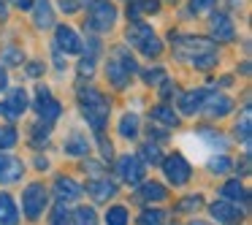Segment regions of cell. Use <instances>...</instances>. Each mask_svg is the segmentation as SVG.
<instances>
[{
	"label": "cell",
	"mask_w": 252,
	"mask_h": 225,
	"mask_svg": "<svg viewBox=\"0 0 252 225\" xmlns=\"http://www.w3.org/2000/svg\"><path fill=\"white\" fill-rule=\"evenodd\" d=\"M163 171H165V176H168V182H171V185H176V187L187 185L190 176H192L190 163H187L185 155H179V152H174L171 158L163 160Z\"/></svg>",
	"instance_id": "obj_7"
},
{
	"label": "cell",
	"mask_w": 252,
	"mask_h": 225,
	"mask_svg": "<svg viewBox=\"0 0 252 225\" xmlns=\"http://www.w3.org/2000/svg\"><path fill=\"white\" fill-rule=\"evenodd\" d=\"M120 133L125 138H136L138 136V117L136 114H125L120 120Z\"/></svg>",
	"instance_id": "obj_26"
},
{
	"label": "cell",
	"mask_w": 252,
	"mask_h": 225,
	"mask_svg": "<svg viewBox=\"0 0 252 225\" xmlns=\"http://www.w3.org/2000/svg\"><path fill=\"white\" fill-rule=\"evenodd\" d=\"M203 206V198L201 195H187L185 201L176 203V212H198Z\"/></svg>",
	"instance_id": "obj_33"
},
{
	"label": "cell",
	"mask_w": 252,
	"mask_h": 225,
	"mask_svg": "<svg viewBox=\"0 0 252 225\" xmlns=\"http://www.w3.org/2000/svg\"><path fill=\"white\" fill-rule=\"evenodd\" d=\"M6 84H8V76L6 71H0V90H6Z\"/></svg>",
	"instance_id": "obj_43"
},
{
	"label": "cell",
	"mask_w": 252,
	"mask_h": 225,
	"mask_svg": "<svg viewBox=\"0 0 252 225\" xmlns=\"http://www.w3.org/2000/svg\"><path fill=\"white\" fill-rule=\"evenodd\" d=\"M65 152L73 155V158H79V155H87L90 152V141L87 136H82L79 130H73L71 136L65 138Z\"/></svg>",
	"instance_id": "obj_22"
},
{
	"label": "cell",
	"mask_w": 252,
	"mask_h": 225,
	"mask_svg": "<svg viewBox=\"0 0 252 225\" xmlns=\"http://www.w3.org/2000/svg\"><path fill=\"white\" fill-rule=\"evenodd\" d=\"M57 46H60L65 55H79V52H82V38H79L71 28L60 25V28H57Z\"/></svg>",
	"instance_id": "obj_16"
},
{
	"label": "cell",
	"mask_w": 252,
	"mask_h": 225,
	"mask_svg": "<svg viewBox=\"0 0 252 225\" xmlns=\"http://www.w3.org/2000/svg\"><path fill=\"white\" fill-rule=\"evenodd\" d=\"M160 8L158 0H130V6H127V19L130 22H138L144 14H155Z\"/></svg>",
	"instance_id": "obj_20"
},
{
	"label": "cell",
	"mask_w": 252,
	"mask_h": 225,
	"mask_svg": "<svg viewBox=\"0 0 252 225\" xmlns=\"http://www.w3.org/2000/svg\"><path fill=\"white\" fill-rule=\"evenodd\" d=\"M222 195H225V201H247V190H244V185H241L239 179L225 182V185H222Z\"/></svg>",
	"instance_id": "obj_23"
},
{
	"label": "cell",
	"mask_w": 252,
	"mask_h": 225,
	"mask_svg": "<svg viewBox=\"0 0 252 225\" xmlns=\"http://www.w3.org/2000/svg\"><path fill=\"white\" fill-rule=\"evenodd\" d=\"M44 206H46V187L41 185V182H33V185L25 187L22 209H25V214H28V220H38L41 212H44Z\"/></svg>",
	"instance_id": "obj_6"
},
{
	"label": "cell",
	"mask_w": 252,
	"mask_h": 225,
	"mask_svg": "<svg viewBox=\"0 0 252 225\" xmlns=\"http://www.w3.org/2000/svg\"><path fill=\"white\" fill-rule=\"evenodd\" d=\"M19 223V212L17 203L8 193H0V225H17Z\"/></svg>",
	"instance_id": "obj_18"
},
{
	"label": "cell",
	"mask_w": 252,
	"mask_h": 225,
	"mask_svg": "<svg viewBox=\"0 0 252 225\" xmlns=\"http://www.w3.org/2000/svg\"><path fill=\"white\" fill-rule=\"evenodd\" d=\"M141 158L147 160V163H152V165H160V163H163L158 144H144V147H141Z\"/></svg>",
	"instance_id": "obj_34"
},
{
	"label": "cell",
	"mask_w": 252,
	"mask_h": 225,
	"mask_svg": "<svg viewBox=\"0 0 252 225\" xmlns=\"http://www.w3.org/2000/svg\"><path fill=\"white\" fill-rule=\"evenodd\" d=\"M17 144V130L14 128H0V149H11Z\"/></svg>",
	"instance_id": "obj_35"
},
{
	"label": "cell",
	"mask_w": 252,
	"mask_h": 225,
	"mask_svg": "<svg viewBox=\"0 0 252 225\" xmlns=\"http://www.w3.org/2000/svg\"><path fill=\"white\" fill-rule=\"evenodd\" d=\"M190 225H209V223H201V220H195V223H190Z\"/></svg>",
	"instance_id": "obj_44"
},
{
	"label": "cell",
	"mask_w": 252,
	"mask_h": 225,
	"mask_svg": "<svg viewBox=\"0 0 252 225\" xmlns=\"http://www.w3.org/2000/svg\"><path fill=\"white\" fill-rule=\"evenodd\" d=\"M46 138H49V125H46V122H44V128L35 125V128H33V138H30V141H33V147L46 144Z\"/></svg>",
	"instance_id": "obj_36"
},
{
	"label": "cell",
	"mask_w": 252,
	"mask_h": 225,
	"mask_svg": "<svg viewBox=\"0 0 252 225\" xmlns=\"http://www.w3.org/2000/svg\"><path fill=\"white\" fill-rule=\"evenodd\" d=\"M117 174H120V179H125L127 185H138V182L144 179L141 158H136V155H122V158L117 160Z\"/></svg>",
	"instance_id": "obj_10"
},
{
	"label": "cell",
	"mask_w": 252,
	"mask_h": 225,
	"mask_svg": "<svg viewBox=\"0 0 252 225\" xmlns=\"http://www.w3.org/2000/svg\"><path fill=\"white\" fill-rule=\"evenodd\" d=\"M25 174V165L14 155H0V185H14Z\"/></svg>",
	"instance_id": "obj_12"
},
{
	"label": "cell",
	"mask_w": 252,
	"mask_h": 225,
	"mask_svg": "<svg viewBox=\"0 0 252 225\" xmlns=\"http://www.w3.org/2000/svg\"><path fill=\"white\" fill-rule=\"evenodd\" d=\"M41 73H44V65H41V63H30L28 65V76H41Z\"/></svg>",
	"instance_id": "obj_41"
},
{
	"label": "cell",
	"mask_w": 252,
	"mask_h": 225,
	"mask_svg": "<svg viewBox=\"0 0 252 225\" xmlns=\"http://www.w3.org/2000/svg\"><path fill=\"white\" fill-rule=\"evenodd\" d=\"M3 60H6L8 65H17V63H22V52H17V49H6V52H3Z\"/></svg>",
	"instance_id": "obj_39"
},
{
	"label": "cell",
	"mask_w": 252,
	"mask_h": 225,
	"mask_svg": "<svg viewBox=\"0 0 252 225\" xmlns=\"http://www.w3.org/2000/svg\"><path fill=\"white\" fill-rule=\"evenodd\" d=\"M35 111H38V117L46 122V125H49V122H55L57 117L63 114L60 103L52 98L49 87H38V90H35Z\"/></svg>",
	"instance_id": "obj_9"
},
{
	"label": "cell",
	"mask_w": 252,
	"mask_h": 225,
	"mask_svg": "<svg viewBox=\"0 0 252 225\" xmlns=\"http://www.w3.org/2000/svg\"><path fill=\"white\" fill-rule=\"evenodd\" d=\"M206 93H209V90H190V93H185V95H182V100H179V109L185 111V114H198V111H203Z\"/></svg>",
	"instance_id": "obj_17"
},
{
	"label": "cell",
	"mask_w": 252,
	"mask_h": 225,
	"mask_svg": "<svg viewBox=\"0 0 252 225\" xmlns=\"http://www.w3.org/2000/svg\"><path fill=\"white\" fill-rule=\"evenodd\" d=\"M114 22H117V8L109 0H93L90 3V28L93 30L106 33V30L114 28Z\"/></svg>",
	"instance_id": "obj_5"
},
{
	"label": "cell",
	"mask_w": 252,
	"mask_h": 225,
	"mask_svg": "<svg viewBox=\"0 0 252 225\" xmlns=\"http://www.w3.org/2000/svg\"><path fill=\"white\" fill-rule=\"evenodd\" d=\"M209 212H212L214 223H222V225H239L244 220V212L233 201H214L209 206Z\"/></svg>",
	"instance_id": "obj_11"
},
{
	"label": "cell",
	"mask_w": 252,
	"mask_h": 225,
	"mask_svg": "<svg viewBox=\"0 0 252 225\" xmlns=\"http://www.w3.org/2000/svg\"><path fill=\"white\" fill-rule=\"evenodd\" d=\"M25 111H28V93L22 87L11 90L6 100H0V117H6V120H19Z\"/></svg>",
	"instance_id": "obj_8"
},
{
	"label": "cell",
	"mask_w": 252,
	"mask_h": 225,
	"mask_svg": "<svg viewBox=\"0 0 252 225\" xmlns=\"http://www.w3.org/2000/svg\"><path fill=\"white\" fill-rule=\"evenodd\" d=\"M174 55L176 60L190 63L198 71H209V68L217 65V49H214L212 41L206 38H192V35H182L174 44Z\"/></svg>",
	"instance_id": "obj_1"
},
{
	"label": "cell",
	"mask_w": 252,
	"mask_h": 225,
	"mask_svg": "<svg viewBox=\"0 0 252 225\" xmlns=\"http://www.w3.org/2000/svg\"><path fill=\"white\" fill-rule=\"evenodd\" d=\"M214 3H217V0H190V8H192L195 14H201V11H209Z\"/></svg>",
	"instance_id": "obj_38"
},
{
	"label": "cell",
	"mask_w": 252,
	"mask_h": 225,
	"mask_svg": "<svg viewBox=\"0 0 252 225\" xmlns=\"http://www.w3.org/2000/svg\"><path fill=\"white\" fill-rule=\"evenodd\" d=\"M49 225H71V212L65 209V203H57V206L52 209Z\"/></svg>",
	"instance_id": "obj_31"
},
{
	"label": "cell",
	"mask_w": 252,
	"mask_h": 225,
	"mask_svg": "<svg viewBox=\"0 0 252 225\" xmlns=\"http://www.w3.org/2000/svg\"><path fill=\"white\" fill-rule=\"evenodd\" d=\"M82 6H87V0H63V3H60V8H63L65 14H73V11H79Z\"/></svg>",
	"instance_id": "obj_37"
},
{
	"label": "cell",
	"mask_w": 252,
	"mask_h": 225,
	"mask_svg": "<svg viewBox=\"0 0 252 225\" xmlns=\"http://www.w3.org/2000/svg\"><path fill=\"white\" fill-rule=\"evenodd\" d=\"M79 106H82L84 120H87L90 125H93V130L100 136L103 128H106V120H109V111H111L109 100H106L95 87H79Z\"/></svg>",
	"instance_id": "obj_2"
},
{
	"label": "cell",
	"mask_w": 252,
	"mask_h": 225,
	"mask_svg": "<svg viewBox=\"0 0 252 225\" xmlns=\"http://www.w3.org/2000/svg\"><path fill=\"white\" fill-rule=\"evenodd\" d=\"M14 6H19V8H30L33 6V3H30V0H11Z\"/></svg>",
	"instance_id": "obj_42"
},
{
	"label": "cell",
	"mask_w": 252,
	"mask_h": 225,
	"mask_svg": "<svg viewBox=\"0 0 252 225\" xmlns=\"http://www.w3.org/2000/svg\"><path fill=\"white\" fill-rule=\"evenodd\" d=\"M152 120L163 122V125H168V128L179 125V117H176L174 109H168V106H155V109H152Z\"/></svg>",
	"instance_id": "obj_25"
},
{
	"label": "cell",
	"mask_w": 252,
	"mask_h": 225,
	"mask_svg": "<svg viewBox=\"0 0 252 225\" xmlns=\"http://www.w3.org/2000/svg\"><path fill=\"white\" fill-rule=\"evenodd\" d=\"M52 22H55L52 6L46 0H38V3H35V25H38V28H52Z\"/></svg>",
	"instance_id": "obj_24"
},
{
	"label": "cell",
	"mask_w": 252,
	"mask_h": 225,
	"mask_svg": "<svg viewBox=\"0 0 252 225\" xmlns=\"http://www.w3.org/2000/svg\"><path fill=\"white\" fill-rule=\"evenodd\" d=\"M106 225H127V209L125 206H111L106 212Z\"/></svg>",
	"instance_id": "obj_27"
},
{
	"label": "cell",
	"mask_w": 252,
	"mask_h": 225,
	"mask_svg": "<svg viewBox=\"0 0 252 225\" xmlns=\"http://www.w3.org/2000/svg\"><path fill=\"white\" fill-rule=\"evenodd\" d=\"M95 209L93 206H82L76 209V214H73V225H95Z\"/></svg>",
	"instance_id": "obj_30"
},
{
	"label": "cell",
	"mask_w": 252,
	"mask_h": 225,
	"mask_svg": "<svg viewBox=\"0 0 252 225\" xmlns=\"http://www.w3.org/2000/svg\"><path fill=\"white\" fill-rule=\"evenodd\" d=\"M87 193L95 198V201H109V198L117 195V185L109 179H95L87 185Z\"/></svg>",
	"instance_id": "obj_19"
},
{
	"label": "cell",
	"mask_w": 252,
	"mask_h": 225,
	"mask_svg": "<svg viewBox=\"0 0 252 225\" xmlns=\"http://www.w3.org/2000/svg\"><path fill=\"white\" fill-rule=\"evenodd\" d=\"M165 195H168V190H165L163 185H158V182H147V185H141V187H138V193H136V198H138V201H144V203L163 201Z\"/></svg>",
	"instance_id": "obj_21"
},
{
	"label": "cell",
	"mask_w": 252,
	"mask_h": 225,
	"mask_svg": "<svg viewBox=\"0 0 252 225\" xmlns=\"http://www.w3.org/2000/svg\"><path fill=\"white\" fill-rule=\"evenodd\" d=\"M209 168H212L214 174H228V171L233 168V163H230L225 155H214V158L209 160Z\"/></svg>",
	"instance_id": "obj_32"
},
{
	"label": "cell",
	"mask_w": 252,
	"mask_h": 225,
	"mask_svg": "<svg viewBox=\"0 0 252 225\" xmlns=\"http://www.w3.org/2000/svg\"><path fill=\"white\" fill-rule=\"evenodd\" d=\"M212 35L217 41H222V44H228V41H233V35H236V28H233V22H230V17L228 14H212Z\"/></svg>",
	"instance_id": "obj_13"
},
{
	"label": "cell",
	"mask_w": 252,
	"mask_h": 225,
	"mask_svg": "<svg viewBox=\"0 0 252 225\" xmlns=\"http://www.w3.org/2000/svg\"><path fill=\"white\" fill-rule=\"evenodd\" d=\"M136 71H138V65H136V60L130 57L127 46H117L114 55L109 57V65H106V79L111 82V87L125 90L127 82H130V76Z\"/></svg>",
	"instance_id": "obj_3"
},
{
	"label": "cell",
	"mask_w": 252,
	"mask_h": 225,
	"mask_svg": "<svg viewBox=\"0 0 252 225\" xmlns=\"http://www.w3.org/2000/svg\"><path fill=\"white\" fill-rule=\"evenodd\" d=\"M250 128H252V122H250V109H244V114H241V122L236 125V136L244 141V147H250Z\"/></svg>",
	"instance_id": "obj_28"
},
{
	"label": "cell",
	"mask_w": 252,
	"mask_h": 225,
	"mask_svg": "<svg viewBox=\"0 0 252 225\" xmlns=\"http://www.w3.org/2000/svg\"><path fill=\"white\" fill-rule=\"evenodd\" d=\"M165 220V212H160V209H147V212H141V217H138V225H163Z\"/></svg>",
	"instance_id": "obj_29"
},
{
	"label": "cell",
	"mask_w": 252,
	"mask_h": 225,
	"mask_svg": "<svg viewBox=\"0 0 252 225\" xmlns=\"http://www.w3.org/2000/svg\"><path fill=\"white\" fill-rule=\"evenodd\" d=\"M203 109H206L212 117H225L230 109H233V100H230L228 95H220V93H206Z\"/></svg>",
	"instance_id": "obj_15"
},
{
	"label": "cell",
	"mask_w": 252,
	"mask_h": 225,
	"mask_svg": "<svg viewBox=\"0 0 252 225\" xmlns=\"http://www.w3.org/2000/svg\"><path fill=\"white\" fill-rule=\"evenodd\" d=\"M127 44H130L133 49H138L144 57H158L160 52H163L160 38L152 33V28L144 25V22H133L130 28H127Z\"/></svg>",
	"instance_id": "obj_4"
},
{
	"label": "cell",
	"mask_w": 252,
	"mask_h": 225,
	"mask_svg": "<svg viewBox=\"0 0 252 225\" xmlns=\"http://www.w3.org/2000/svg\"><path fill=\"white\" fill-rule=\"evenodd\" d=\"M82 185L73 179H68V176H60V179L55 182V195L60 198V203H68V201H79L82 198Z\"/></svg>",
	"instance_id": "obj_14"
},
{
	"label": "cell",
	"mask_w": 252,
	"mask_h": 225,
	"mask_svg": "<svg viewBox=\"0 0 252 225\" xmlns=\"http://www.w3.org/2000/svg\"><path fill=\"white\" fill-rule=\"evenodd\" d=\"M144 82H147V84L163 82V71H147V73H144Z\"/></svg>",
	"instance_id": "obj_40"
}]
</instances>
